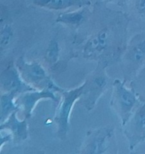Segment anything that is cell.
I'll return each instance as SVG.
<instances>
[{
  "label": "cell",
  "mask_w": 145,
  "mask_h": 154,
  "mask_svg": "<svg viewBox=\"0 0 145 154\" xmlns=\"http://www.w3.org/2000/svg\"><path fill=\"white\" fill-rule=\"evenodd\" d=\"M87 23L72 35V46L76 57L105 63L108 66L119 63L127 46L128 28L131 22L124 11H116L107 4L98 1L92 6Z\"/></svg>",
  "instance_id": "1"
},
{
  "label": "cell",
  "mask_w": 145,
  "mask_h": 154,
  "mask_svg": "<svg viewBox=\"0 0 145 154\" xmlns=\"http://www.w3.org/2000/svg\"><path fill=\"white\" fill-rule=\"evenodd\" d=\"M108 67L105 63H97L95 69L85 78L82 82V93L77 104L87 111H92L109 87H112L113 81L107 74Z\"/></svg>",
  "instance_id": "2"
},
{
  "label": "cell",
  "mask_w": 145,
  "mask_h": 154,
  "mask_svg": "<svg viewBox=\"0 0 145 154\" xmlns=\"http://www.w3.org/2000/svg\"><path fill=\"white\" fill-rule=\"evenodd\" d=\"M119 63L123 80L127 83L145 68V28L130 38Z\"/></svg>",
  "instance_id": "3"
},
{
  "label": "cell",
  "mask_w": 145,
  "mask_h": 154,
  "mask_svg": "<svg viewBox=\"0 0 145 154\" xmlns=\"http://www.w3.org/2000/svg\"><path fill=\"white\" fill-rule=\"evenodd\" d=\"M125 80L115 79L112 84L110 107L117 116L121 126L125 123L136 108L141 104L136 92L127 86Z\"/></svg>",
  "instance_id": "4"
},
{
  "label": "cell",
  "mask_w": 145,
  "mask_h": 154,
  "mask_svg": "<svg viewBox=\"0 0 145 154\" xmlns=\"http://www.w3.org/2000/svg\"><path fill=\"white\" fill-rule=\"evenodd\" d=\"M14 63L24 81L34 90H49L57 94L63 91L50 76L45 66L39 62L27 61L21 56L15 60Z\"/></svg>",
  "instance_id": "5"
},
{
  "label": "cell",
  "mask_w": 145,
  "mask_h": 154,
  "mask_svg": "<svg viewBox=\"0 0 145 154\" xmlns=\"http://www.w3.org/2000/svg\"><path fill=\"white\" fill-rule=\"evenodd\" d=\"M116 129L113 125L91 129L86 132L79 153L81 154L116 153Z\"/></svg>",
  "instance_id": "6"
},
{
  "label": "cell",
  "mask_w": 145,
  "mask_h": 154,
  "mask_svg": "<svg viewBox=\"0 0 145 154\" xmlns=\"http://www.w3.org/2000/svg\"><path fill=\"white\" fill-rule=\"evenodd\" d=\"M83 84L69 90H63L60 93V99L54 116L56 134L60 139L64 140L70 131V117L74 105L82 93Z\"/></svg>",
  "instance_id": "7"
},
{
  "label": "cell",
  "mask_w": 145,
  "mask_h": 154,
  "mask_svg": "<svg viewBox=\"0 0 145 154\" xmlns=\"http://www.w3.org/2000/svg\"><path fill=\"white\" fill-rule=\"evenodd\" d=\"M121 127L130 150L145 141V102H141Z\"/></svg>",
  "instance_id": "8"
},
{
  "label": "cell",
  "mask_w": 145,
  "mask_h": 154,
  "mask_svg": "<svg viewBox=\"0 0 145 154\" xmlns=\"http://www.w3.org/2000/svg\"><path fill=\"white\" fill-rule=\"evenodd\" d=\"M57 94L49 90H32L18 95L16 102L22 118L30 119L40 101L51 100L57 103L60 98Z\"/></svg>",
  "instance_id": "9"
},
{
  "label": "cell",
  "mask_w": 145,
  "mask_h": 154,
  "mask_svg": "<svg viewBox=\"0 0 145 154\" xmlns=\"http://www.w3.org/2000/svg\"><path fill=\"white\" fill-rule=\"evenodd\" d=\"M69 60L66 58L63 45L57 34L50 38L44 54V64L50 72H60L64 71Z\"/></svg>",
  "instance_id": "10"
},
{
  "label": "cell",
  "mask_w": 145,
  "mask_h": 154,
  "mask_svg": "<svg viewBox=\"0 0 145 154\" xmlns=\"http://www.w3.org/2000/svg\"><path fill=\"white\" fill-rule=\"evenodd\" d=\"M34 90L21 77L14 62L7 65L0 73V93H14L21 94Z\"/></svg>",
  "instance_id": "11"
},
{
  "label": "cell",
  "mask_w": 145,
  "mask_h": 154,
  "mask_svg": "<svg viewBox=\"0 0 145 154\" xmlns=\"http://www.w3.org/2000/svg\"><path fill=\"white\" fill-rule=\"evenodd\" d=\"M92 11L91 6H85L73 11L61 12L56 18V23L65 26L71 29L72 34H74L87 23L91 17Z\"/></svg>",
  "instance_id": "12"
},
{
  "label": "cell",
  "mask_w": 145,
  "mask_h": 154,
  "mask_svg": "<svg viewBox=\"0 0 145 154\" xmlns=\"http://www.w3.org/2000/svg\"><path fill=\"white\" fill-rule=\"evenodd\" d=\"M19 111L14 112L3 123H0V131H6L12 136V142L20 144L29 137V126L27 119L18 117Z\"/></svg>",
  "instance_id": "13"
},
{
  "label": "cell",
  "mask_w": 145,
  "mask_h": 154,
  "mask_svg": "<svg viewBox=\"0 0 145 154\" xmlns=\"http://www.w3.org/2000/svg\"><path fill=\"white\" fill-rule=\"evenodd\" d=\"M30 2L39 8L52 11H65L72 8L92 6L89 0H30Z\"/></svg>",
  "instance_id": "14"
},
{
  "label": "cell",
  "mask_w": 145,
  "mask_h": 154,
  "mask_svg": "<svg viewBox=\"0 0 145 154\" xmlns=\"http://www.w3.org/2000/svg\"><path fill=\"white\" fill-rule=\"evenodd\" d=\"M0 17V57L2 59L5 54L11 47L14 40V28L8 18V14L1 8Z\"/></svg>",
  "instance_id": "15"
},
{
  "label": "cell",
  "mask_w": 145,
  "mask_h": 154,
  "mask_svg": "<svg viewBox=\"0 0 145 154\" xmlns=\"http://www.w3.org/2000/svg\"><path fill=\"white\" fill-rule=\"evenodd\" d=\"M14 93H0V123L7 120L14 112L19 111Z\"/></svg>",
  "instance_id": "16"
},
{
  "label": "cell",
  "mask_w": 145,
  "mask_h": 154,
  "mask_svg": "<svg viewBox=\"0 0 145 154\" xmlns=\"http://www.w3.org/2000/svg\"><path fill=\"white\" fill-rule=\"evenodd\" d=\"M123 9L131 21L134 20L145 28V0H129Z\"/></svg>",
  "instance_id": "17"
},
{
  "label": "cell",
  "mask_w": 145,
  "mask_h": 154,
  "mask_svg": "<svg viewBox=\"0 0 145 154\" xmlns=\"http://www.w3.org/2000/svg\"><path fill=\"white\" fill-rule=\"evenodd\" d=\"M129 86L134 89L139 99L142 102H145V68L129 82Z\"/></svg>",
  "instance_id": "18"
},
{
  "label": "cell",
  "mask_w": 145,
  "mask_h": 154,
  "mask_svg": "<svg viewBox=\"0 0 145 154\" xmlns=\"http://www.w3.org/2000/svg\"><path fill=\"white\" fill-rule=\"evenodd\" d=\"M10 142H12L11 135L6 131H0V153L5 145Z\"/></svg>",
  "instance_id": "19"
},
{
  "label": "cell",
  "mask_w": 145,
  "mask_h": 154,
  "mask_svg": "<svg viewBox=\"0 0 145 154\" xmlns=\"http://www.w3.org/2000/svg\"><path fill=\"white\" fill-rule=\"evenodd\" d=\"M98 1L103 2L106 4H115L121 7L122 8H124L127 3L129 2V0H98Z\"/></svg>",
  "instance_id": "20"
}]
</instances>
